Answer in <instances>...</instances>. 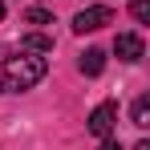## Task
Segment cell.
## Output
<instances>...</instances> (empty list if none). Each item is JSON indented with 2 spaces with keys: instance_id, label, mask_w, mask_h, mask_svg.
I'll use <instances>...</instances> for the list:
<instances>
[{
  "instance_id": "6da1fadb",
  "label": "cell",
  "mask_w": 150,
  "mask_h": 150,
  "mask_svg": "<svg viewBox=\"0 0 150 150\" xmlns=\"http://www.w3.org/2000/svg\"><path fill=\"white\" fill-rule=\"evenodd\" d=\"M49 73L45 57H8L0 61V93H25Z\"/></svg>"
},
{
  "instance_id": "7a4b0ae2",
  "label": "cell",
  "mask_w": 150,
  "mask_h": 150,
  "mask_svg": "<svg viewBox=\"0 0 150 150\" xmlns=\"http://www.w3.org/2000/svg\"><path fill=\"white\" fill-rule=\"evenodd\" d=\"M110 21H114V8H110V4H89V8H81V12L73 16V33H81V37H85V33L105 28Z\"/></svg>"
},
{
  "instance_id": "3957f363",
  "label": "cell",
  "mask_w": 150,
  "mask_h": 150,
  "mask_svg": "<svg viewBox=\"0 0 150 150\" xmlns=\"http://www.w3.org/2000/svg\"><path fill=\"white\" fill-rule=\"evenodd\" d=\"M114 126H118V101H101L98 110L89 114V134L110 138V134H114Z\"/></svg>"
},
{
  "instance_id": "277c9868",
  "label": "cell",
  "mask_w": 150,
  "mask_h": 150,
  "mask_svg": "<svg viewBox=\"0 0 150 150\" xmlns=\"http://www.w3.org/2000/svg\"><path fill=\"white\" fill-rule=\"evenodd\" d=\"M114 53H118L122 61H142L146 45H142V37H138V33H118V41H114Z\"/></svg>"
},
{
  "instance_id": "5b68a950",
  "label": "cell",
  "mask_w": 150,
  "mask_h": 150,
  "mask_svg": "<svg viewBox=\"0 0 150 150\" xmlns=\"http://www.w3.org/2000/svg\"><path fill=\"white\" fill-rule=\"evenodd\" d=\"M77 65H81V73H85V77H98L101 69H105V53H101V49H85Z\"/></svg>"
},
{
  "instance_id": "8992f818",
  "label": "cell",
  "mask_w": 150,
  "mask_h": 150,
  "mask_svg": "<svg viewBox=\"0 0 150 150\" xmlns=\"http://www.w3.org/2000/svg\"><path fill=\"white\" fill-rule=\"evenodd\" d=\"M21 49H28V53H53V37H45V33H28L25 41H21Z\"/></svg>"
},
{
  "instance_id": "52a82bcc",
  "label": "cell",
  "mask_w": 150,
  "mask_h": 150,
  "mask_svg": "<svg viewBox=\"0 0 150 150\" xmlns=\"http://www.w3.org/2000/svg\"><path fill=\"white\" fill-rule=\"evenodd\" d=\"M134 126H138V130L150 126V98H138V101H134Z\"/></svg>"
},
{
  "instance_id": "ba28073f",
  "label": "cell",
  "mask_w": 150,
  "mask_h": 150,
  "mask_svg": "<svg viewBox=\"0 0 150 150\" xmlns=\"http://www.w3.org/2000/svg\"><path fill=\"white\" fill-rule=\"evenodd\" d=\"M25 21H28V25H53V12H49V8H28Z\"/></svg>"
},
{
  "instance_id": "9c48e42d",
  "label": "cell",
  "mask_w": 150,
  "mask_h": 150,
  "mask_svg": "<svg viewBox=\"0 0 150 150\" xmlns=\"http://www.w3.org/2000/svg\"><path fill=\"white\" fill-rule=\"evenodd\" d=\"M130 12H134V21H142V25H146V21H150V0H134V8H130Z\"/></svg>"
},
{
  "instance_id": "30bf717a",
  "label": "cell",
  "mask_w": 150,
  "mask_h": 150,
  "mask_svg": "<svg viewBox=\"0 0 150 150\" xmlns=\"http://www.w3.org/2000/svg\"><path fill=\"white\" fill-rule=\"evenodd\" d=\"M98 150H122V142H118V138H101V146Z\"/></svg>"
},
{
  "instance_id": "8fae6325",
  "label": "cell",
  "mask_w": 150,
  "mask_h": 150,
  "mask_svg": "<svg viewBox=\"0 0 150 150\" xmlns=\"http://www.w3.org/2000/svg\"><path fill=\"white\" fill-rule=\"evenodd\" d=\"M134 150H150V142H146V138H142V142H138V146H134Z\"/></svg>"
},
{
  "instance_id": "7c38bea8",
  "label": "cell",
  "mask_w": 150,
  "mask_h": 150,
  "mask_svg": "<svg viewBox=\"0 0 150 150\" xmlns=\"http://www.w3.org/2000/svg\"><path fill=\"white\" fill-rule=\"evenodd\" d=\"M0 21H4V0H0Z\"/></svg>"
}]
</instances>
